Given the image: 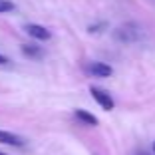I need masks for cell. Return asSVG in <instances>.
Instances as JSON below:
<instances>
[{
    "mask_svg": "<svg viewBox=\"0 0 155 155\" xmlns=\"http://www.w3.org/2000/svg\"><path fill=\"white\" fill-rule=\"evenodd\" d=\"M90 91H91V97H94V100H96L105 111H111V110L115 107L114 97H111L105 90H100V87H90Z\"/></svg>",
    "mask_w": 155,
    "mask_h": 155,
    "instance_id": "cell-1",
    "label": "cell"
},
{
    "mask_svg": "<svg viewBox=\"0 0 155 155\" xmlns=\"http://www.w3.org/2000/svg\"><path fill=\"white\" fill-rule=\"evenodd\" d=\"M115 38H117L119 42H135L137 38H139V28L135 26V24H125V26L117 28L115 30Z\"/></svg>",
    "mask_w": 155,
    "mask_h": 155,
    "instance_id": "cell-2",
    "label": "cell"
},
{
    "mask_svg": "<svg viewBox=\"0 0 155 155\" xmlns=\"http://www.w3.org/2000/svg\"><path fill=\"white\" fill-rule=\"evenodd\" d=\"M24 30H26V34L28 36H32L34 40H50V30H46L44 26H40V24H28L26 28H24Z\"/></svg>",
    "mask_w": 155,
    "mask_h": 155,
    "instance_id": "cell-3",
    "label": "cell"
},
{
    "mask_svg": "<svg viewBox=\"0 0 155 155\" xmlns=\"http://www.w3.org/2000/svg\"><path fill=\"white\" fill-rule=\"evenodd\" d=\"M87 72H90L91 76H96V78H110L111 74H114V70H111V66L104 64V62H91V64L87 66Z\"/></svg>",
    "mask_w": 155,
    "mask_h": 155,
    "instance_id": "cell-4",
    "label": "cell"
},
{
    "mask_svg": "<svg viewBox=\"0 0 155 155\" xmlns=\"http://www.w3.org/2000/svg\"><path fill=\"white\" fill-rule=\"evenodd\" d=\"M0 143H4V145H12V147L24 145L22 137L14 135V133H10V131H2V129H0Z\"/></svg>",
    "mask_w": 155,
    "mask_h": 155,
    "instance_id": "cell-5",
    "label": "cell"
},
{
    "mask_svg": "<svg viewBox=\"0 0 155 155\" xmlns=\"http://www.w3.org/2000/svg\"><path fill=\"white\" fill-rule=\"evenodd\" d=\"M74 115H76V117L80 119L82 123H86V125H91V127H94V125H97V119L94 117L91 114H87L86 110H76V111H74Z\"/></svg>",
    "mask_w": 155,
    "mask_h": 155,
    "instance_id": "cell-6",
    "label": "cell"
},
{
    "mask_svg": "<svg viewBox=\"0 0 155 155\" xmlns=\"http://www.w3.org/2000/svg\"><path fill=\"white\" fill-rule=\"evenodd\" d=\"M22 52L28 56V58H42V48L38 46H32V44H22Z\"/></svg>",
    "mask_w": 155,
    "mask_h": 155,
    "instance_id": "cell-7",
    "label": "cell"
},
{
    "mask_svg": "<svg viewBox=\"0 0 155 155\" xmlns=\"http://www.w3.org/2000/svg\"><path fill=\"white\" fill-rule=\"evenodd\" d=\"M10 10H14L12 2H10V0H0V14H6V12H10Z\"/></svg>",
    "mask_w": 155,
    "mask_h": 155,
    "instance_id": "cell-8",
    "label": "cell"
},
{
    "mask_svg": "<svg viewBox=\"0 0 155 155\" xmlns=\"http://www.w3.org/2000/svg\"><path fill=\"white\" fill-rule=\"evenodd\" d=\"M6 62H8V60H6V58H4V56H0V66H4V64H6Z\"/></svg>",
    "mask_w": 155,
    "mask_h": 155,
    "instance_id": "cell-9",
    "label": "cell"
},
{
    "mask_svg": "<svg viewBox=\"0 0 155 155\" xmlns=\"http://www.w3.org/2000/svg\"><path fill=\"white\" fill-rule=\"evenodd\" d=\"M153 153H155V143H153Z\"/></svg>",
    "mask_w": 155,
    "mask_h": 155,
    "instance_id": "cell-10",
    "label": "cell"
},
{
    "mask_svg": "<svg viewBox=\"0 0 155 155\" xmlns=\"http://www.w3.org/2000/svg\"><path fill=\"white\" fill-rule=\"evenodd\" d=\"M0 155H4V153H0Z\"/></svg>",
    "mask_w": 155,
    "mask_h": 155,
    "instance_id": "cell-11",
    "label": "cell"
}]
</instances>
